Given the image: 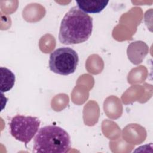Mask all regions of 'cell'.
I'll return each instance as SVG.
<instances>
[{"label": "cell", "mask_w": 153, "mask_h": 153, "mask_svg": "<svg viewBox=\"0 0 153 153\" xmlns=\"http://www.w3.org/2000/svg\"><path fill=\"white\" fill-rule=\"evenodd\" d=\"M79 57L75 50L70 47H60L50 55L49 68L54 73L68 75L74 73L78 65Z\"/></svg>", "instance_id": "cell-3"}, {"label": "cell", "mask_w": 153, "mask_h": 153, "mask_svg": "<svg viewBox=\"0 0 153 153\" xmlns=\"http://www.w3.org/2000/svg\"><path fill=\"white\" fill-rule=\"evenodd\" d=\"M71 148L69 134L60 127L48 125L39 128L33 145L35 152L66 153Z\"/></svg>", "instance_id": "cell-2"}, {"label": "cell", "mask_w": 153, "mask_h": 153, "mask_svg": "<svg viewBox=\"0 0 153 153\" xmlns=\"http://www.w3.org/2000/svg\"><path fill=\"white\" fill-rule=\"evenodd\" d=\"M92 30L93 19L78 7H74L61 22L59 39L65 45L82 43L88 40Z\"/></svg>", "instance_id": "cell-1"}, {"label": "cell", "mask_w": 153, "mask_h": 153, "mask_svg": "<svg viewBox=\"0 0 153 153\" xmlns=\"http://www.w3.org/2000/svg\"><path fill=\"white\" fill-rule=\"evenodd\" d=\"M1 72V93L10 91L15 83V75L9 69L5 67L0 68Z\"/></svg>", "instance_id": "cell-6"}, {"label": "cell", "mask_w": 153, "mask_h": 153, "mask_svg": "<svg viewBox=\"0 0 153 153\" xmlns=\"http://www.w3.org/2000/svg\"><path fill=\"white\" fill-rule=\"evenodd\" d=\"M78 7L85 13H99L109 3L108 1H76Z\"/></svg>", "instance_id": "cell-5"}, {"label": "cell", "mask_w": 153, "mask_h": 153, "mask_svg": "<svg viewBox=\"0 0 153 153\" xmlns=\"http://www.w3.org/2000/svg\"><path fill=\"white\" fill-rule=\"evenodd\" d=\"M40 124V120L36 117L17 115L10 121V133L16 140L26 146L37 133Z\"/></svg>", "instance_id": "cell-4"}]
</instances>
